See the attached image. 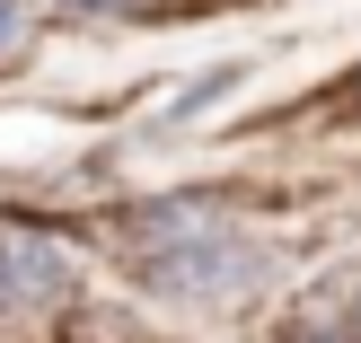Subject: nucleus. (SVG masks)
Wrapping results in <instances>:
<instances>
[{
    "label": "nucleus",
    "instance_id": "3",
    "mask_svg": "<svg viewBox=\"0 0 361 343\" xmlns=\"http://www.w3.org/2000/svg\"><path fill=\"white\" fill-rule=\"evenodd\" d=\"M238 80H247V62H221V70H203L194 88H176V106H168V115H176V123H185V115H203V106L221 97V88H238Z\"/></svg>",
    "mask_w": 361,
    "mask_h": 343
},
{
    "label": "nucleus",
    "instance_id": "6",
    "mask_svg": "<svg viewBox=\"0 0 361 343\" xmlns=\"http://www.w3.org/2000/svg\"><path fill=\"white\" fill-rule=\"evenodd\" d=\"M317 106H335V123H361V62L335 80V97H317Z\"/></svg>",
    "mask_w": 361,
    "mask_h": 343
},
{
    "label": "nucleus",
    "instance_id": "2",
    "mask_svg": "<svg viewBox=\"0 0 361 343\" xmlns=\"http://www.w3.org/2000/svg\"><path fill=\"white\" fill-rule=\"evenodd\" d=\"M0 256H9V282L27 308H62L71 291H80V256H71L62 238H44V229H18V238H0Z\"/></svg>",
    "mask_w": 361,
    "mask_h": 343
},
{
    "label": "nucleus",
    "instance_id": "7",
    "mask_svg": "<svg viewBox=\"0 0 361 343\" xmlns=\"http://www.w3.org/2000/svg\"><path fill=\"white\" fill-rule=\"evenodd\" d=\"M0 317H27V299H18V282H9V256H0Z\"/></svg>",
    "mask_w": 361,
    "mask_h": 343
},
{
    "label": "nucleus",
    "instance_id": "8",
    "mask_svg": "<svg viewBox=\"0 0 361 343\" xmlns=\"http://www.w3.org/2000/svg\"><path fill=\"white\" fill-rule=\"evenodd\" d=\"M335 299H344V317H353V335H361V273H353V282H344Z\"/></svg>",
    "mask_w": 361,
    "mask_h": 343
},
{
    "label": "nucleus",
    "instance_id": "1",
    "mask_svg": "<svg viewBox=\"0 0 361 343\" xmlns=\"http://www.w3.org/2000/svg\"><path fill=\"white\" fill-rule=\"evenodd\" d=\"M133 273L150 282V291L185 299V308H221V299H247L264 291V273H274V256H264V238H238L229 220H203L185 229V238H159L133 256Z\"/></svg>",
    "mask_w": 361,
    "mask_h": 343
},
{
    "label": "nucleus",
    "instance_id": "4",
    "mask_svg": "<svg viewBox=\"0 0 361 343\" xmlns=\"http://www.w3.org/2000/svg\"><path fill=\"white\" fill-rule=\"evenodd\" d=\"M62 9H80V18H176L194 0H62Z\"/></svg>",
    "mask_w": 361,
    "mask_h": 343
},
{
    "label": "nucleus",
    "instance_id": "5",
    "mask_svg": "<svg viewBox=\"0 0 361 343\" xmlns=\"http://www.w3.org/2000/svg\"><path fill=\"white\" fill-rule=\"evenodd\" d=\"M27 44H35V18H27V0H0V62H18Z\"/></svg>",
    "mask_w": 361,
    "mask_h": 343
}]
</instances>
